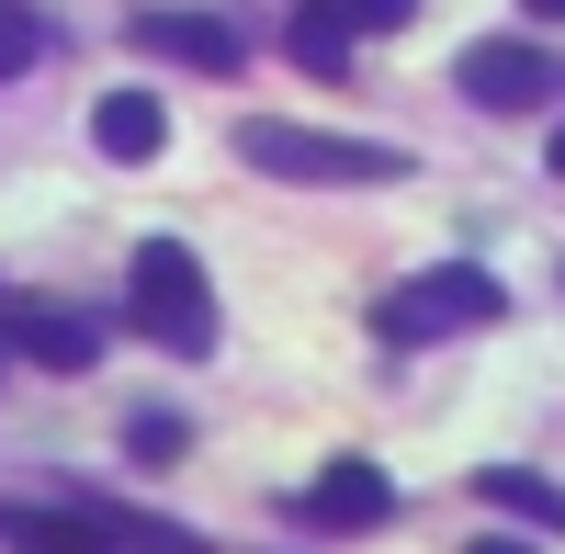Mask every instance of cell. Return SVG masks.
<instances>
[{
  "mask_svg": "<svg viewBox=\"0 0 565 554\" xmlns=\"http://www.w3.org/2000/svg\"><path fill=\"white\" fill-rule=\"evenodd\" d=\"M238 159L249 170H271V181H407L418 159L407 148H385V136H317V125H282V114H249L238 125Z\"/></svg>",
  "mask_w": 565,
  "mask_h": 554,
  "instance_id": "6da1fadb",
  "label": "cell"
},
{
  "mask_svg": "<svg viewBox=\"0 0 565 554\" xmlns=\"http://www.w3.org/2000/svg\"><path fill=\"white\" fill-rule=\"evenodd\" d=\"M125 306H136V329H148L159 351H215V284H204V260L181 249V238H148V249H136Z\"/></svg>",
  "mask_w": 565,
  "mask_h": 554,
  "instance_id": "7a4b0ae2",
  "label": "cell"
},
{
  "mask_svg": "<svg viewBox=\"0 0 565 554\" xmlns=\"http://www.w3.org/2000/svg\"><path fill=\"white\" fill-rule=\"evenodd\" d=\"M498 306H509V295L487 284L476 260H441L430 284H407V295H385V306H373V329H385L396 351H418V340H441V329H487Z\"/></svg>",
  "mask_w": 565,
  "mask_h": 554,
  "instance_id": "3957f363",
  "label": "cell"
},
{
  "mask_svg": "<svg viewBox=\"0 0 565 554\" xmlns=\"http://www.w3.org/2000/svg\"><path fill=\"white\" fill-rule=\"evenodd\" d=\"M463 103L476 114H532V103H554V57L543 45H521V34H487V45H463Z\"/></svg>",
  "mask_w": 565,
  "mask_h": 554,
  "instance_id": "277c9868",
  "label": "cell"
},
{
  "mask_svg": "<svg viewBox=\"0 0 565 554\" xmlns=\"http://www.w3.org/2000/svg\"><path fill=\"white\" fill-rule=\"evenodd\" d=\"M0 351H23V362H45V374H90L103 362V329H90V306H0Z\"/></svg>",
  "mask_w": 565,
  "mask_h": 554,
  "instance_id": "5b68a950",
  "label": "cell"
},
{
  "mask_svg": "<svg viewBox=\"0 0 565 554\" xmlns=\"http://www.w3.org/2000/svg\"><path fill=\"white\" fill-rule=\"evenodd\" d=\"M136 45L170 57V68H204V79H238L249 68V34L226 12H136Z\"/></svg>",
  "mask_w": 565,
  "mask_h": 554,
  "instance_id": "8992f818",
  "label": "cell"
},
{
  "mask_svg": "<svg viewBox=\"0 0 565 554\" xmlns=\"http://www.w3.org/2000/svg\"><path fill=\"white\" fill-rule=\"evenodd\" d=\"M295 510L328 521V532H362V521H385V510H396V476H385V465H328V476L295 498Z\"/></svg>",
  "mask_w": 565,
  "mask_h": 554,
  "instance_id": "52a82bcc",
  "label": "cell"
},
{
  "mask_svg": "<svg viewBox=\"0 0 565 554\" xmlns=\"http://www.w3.org/2000/svg\"><path fill=\"white\" fill-rule=\"evenodd\" d=\"M90 148L103 159H159L170 148V114H159V90H103V103H90Z\"/></svg>",
  "mask_w": 565,
  "mask_h": 554,
  "instance_id": "ba28073f",
  "label": "cell"
},
{
  "mask_svg": "<svg viewBox=\"0 0 565 554\" xmlns=\"http://www.w3.org/2000/svg\"><path fill=\"white\" fill-rule=\"evenodd\" d=\"M476 498H487V510L543 521V532H565V487H554V476H532V465H487V476H476Z\"/></svg>",
  "mask_w": 565,
  "mask_h": 554,
  "instance_id": "9c48e42d",
  "label": "cell"
},
{
  "mask_svg": "<svg viewBox=\"0 0 565 554\" xmlns=\"http://www.w3.org/2000/svg\"><path fill=\"white\" fill-rule=\"evenodd\" d=\"M282 45H295V57H306L317 79H351V23H340V12H328V0H317V12H306L295 34H282Z\"/></svg>",
  "mask_w": 565,
  "mask_h": 554,
  "instance_id": "30bf717a",
  "label": "cell"
},
{
  "mask_svg": "<svg viewBox=\"0 0 565 554\" xmlns=\"http://www.w3.org/2000/svg\"><path fill=\"white\" fill-rule=\"evenodd\" d=\"M125 452H136V465H181V452H193V430H181V419H159V407H136Z\"/></svg>",
  "mask_w": 565,
  "mask_h": 554,
  "instance_id": "8fae6325",
  "label": "cell"
},
{
  "mask_svg": "<svg viewBox=\"0 0 565 554\" xmlns=\"http://www.w3.org/2000/svg\"><path fill=\"white\" fill-rule=\"evenodd\" d=\"M34 45H45L34 12H23V0H0V79H23V68H34Z\"/></svg>",
  "mask_w": 565,
  "mask_h": 554,
  "instance_id": "7c38bea8",
  "label": "cell"
},
{
  "mask_svg": "<svg viewBox=\"0 0 565 554\" xmlns=\"http://www.w3.org/2000/svg\"><path fill=\"white\" fill-rule=\"evenodd\" d=\"M351 34H396V23H418V0H328Z\"/></svg>",
  "mask_w": 565,
  "mask_h": 554,
  "instance_id": "4fadbf2b",
  "label": "cell"
},
{
  "mask_svg": "<svg viewBox=\"0 0 565 554\" xmlns=\"http://www.w3.org/2000/svg\"><path fill=\"white\" fill-rule=\"evenodd\" d=\"M476 554H532V543H509V532H476Z\"/></svg>",
  "mask_w": 565,
  "mask_h": 554,
  "instance_id": "5bb4252c",
  "label": "cell"
},
{
  "mask_svg": "<svg viewBox=\"0 0 565 554\" xmlns=\"http://www.w3.org/2000/svg\"><path fill=\"white\" fill-rule=\"evenodd\" d=\"M521 12H532V23H565V0H521Z\"/></svg>",
  "mask_w": 565,
  "mask_h": 554,
  "instance_id": "9a60e30c",
  "label": "cell"
},
{
  "mask_svg": "<svg viewBox=\"0 0 565 554\" xmlns=\"http://www.w3.org/2000/svg\"><path fill=\"white\" fill-rule=\"evenodd\" d=\"M554 181H565V136H554Z\"/></svg>",
  "mask_w": 565,
  "mask_h": 554,
  "instance_id": "2e32d148",
  "label": "cell"
},
{
  "mask_svg": "<svg viewBox=\"0 0 565 554\" xmlns=\"http://www.w3.org/2000/svg\"><path fill=\"white\" fill-rule=\"evenodd\" d=\"M159 554H193V543H159Z\"/></svg>",
  "mask_w": 565,
  "mask_h": 554,
  "instance_id": "e0dca14e",
  "label": "cell"
},
{
  "mask_svg": "<svg viewBox=\"0 0 565 554\" xmlns=\"http://www.w3.org/2000/svg\"><path fill=\"white\" fill-rule=\"evenodd\" d=\"M68 554H103V543H68Z\"/></svg>",
  "mask_w": 565,
  "mask_h": 554,
  "instance_id": "ac0fdd59",
  "label": "cell"
}]
</instances>
